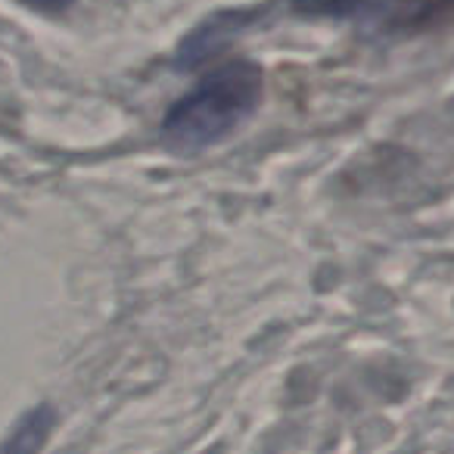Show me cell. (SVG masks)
I'll return each instance as SVG.
<instances>
[{"mask_svg": "<svg viewBox=\"0 0 454 454\" xmlns=\"http://www.w3.org/2000/svg\"><path fill=\"white\" fill-rule=\"evenodd\" d=\"M262 97H265V72L259 66L247 59L224 63L168 109L162 134L175 150H206L253 119Z\"/></svg>", "mask_w": 454, "mask_h": 454, "instance_id": "cell-1", "label": "cell"}, {"mask_svg": "<svg viewBox=\"0 0 454 454\" xmlns=\"http://www.w3.org/2000/svg\"><path fill=\"white\" fill-rule=\"evenodd\" d=\"M315 13L371 22L383 32H427L454 16V0H315Z\"/></svg>", "mask_w": 454, "mask_h": 454, "instance_id": "cell-2", "label": "cell"}, {"mask_svg": "<svg viewBox=\"0 0 454 454\" xmlns=\"http://www.w3.org/2000/svg\"><path fill=\"white\" fill-rule=\"evenodd\" d=\"M16 4L35 10V13H41V16H59V13H66L75 0H16Z\"/></svg>", "mask_w": 454, "mask_h": 454, "instance_id": "cell-3", "label": "cell"}]
</instances>
